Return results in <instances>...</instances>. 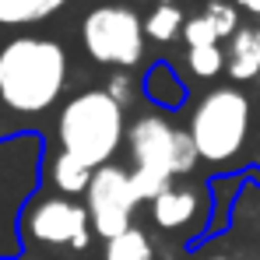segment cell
<instances>
[{"label":"cell","instance_id":"277c9868","mask_svg":"<svg viewBox=\"0 0 260 260\" xmlns=\"http://www.w3.org/2000/svg\"><path fill=\"white\" fill-rule=\"evenodd\" d=\"M253 123V106L239 88H215L208 91L190 116V137L197 144V155L211 166L232 162L250 137Z\"/></svg>","mask_w":260,"mask_h":260},{"label":"cell","instance_id":"9c48e42d","mask_svg":"<svg viewBox=\"0 0 260 260\" xmlns=\"http://www.w3.org/2000/svg\"><path fill=\"white\" fill-rule=\"evenodd\" d=\"M201 211V193L190 190V186H169L166 193H158L151 201V218L158 229L166 232H176L183 225H190Z\"/></svg>","mask_w":260,"mask_h":260},{"label":"cell","instance_id":"44dd1931","mask_svg":"<svg viewBox=\"0 0 260 260\" xmlns=\"http://www.w3.org/2000/svg\"><path fill=\"white\" fill-rule=\"evenodd\" d=\"M257 63H260V28H257Z\"/></svg>","mask_w":260,"mask_h":260},{"label":"cell","instance_id":"30bf717a","mask_svg":"<svg viewBox=\"0 0 260 260\" xmlns=\"http://www.w3.org/2000/svg\"><path fill=\"white\" fill-rule=\"evenodd\" d=\"M71 0H0V36L4 32H25L49 21L56 11H63Z\"/></svg>","mask_w":260,"mask_h":260},{"label":"cell","instance_id":"8fae6325","mask_svg":"<svg viewBox=\"0 0 260 260\" xmlns=\"http://www.w3.org/2000/svg\"><path fill=\"white\" fill-rule=\"evenodd\" d=\"M141 88H144V99L155 109H179L186 102V85H183V78L173 71V63H166V60H158V63L148 67Z\"/></svg>","mask_w":260,"mask_h":260},{"label":"cell","instance_id":"4fadbf2b","mask_svg":"<svg viewBox=\"0 0 260 260\" xmlns=\"http://www.w3.org/2000/svg\"><path fill=\"white\" fill-rule=\"evenodd\" d=\"M260 74L257 63V28H239L229 46V78L232 81H250Z\"/></svg>","mask_w":260,"mask_h":260},{"label":"cell","instance_id":"e0dca14e","mask_svg":"<svg viewBox=\"0 0 260 260\" xmlns=\"http://www.w3.org/2000/svg\"><path fill=\"white\" fill-rule=\"evenodd\" d=\"M204 14L211 18L218 39H232V36L239 32V14H236V7H232V4H225V0H211Z\"/></svg>","mask_w":260,"mask_h":260},{"label":"cell","instance_id":"ac0fdd59","mask_svg":"<svg viewBox=\"0 0 260 260\" xmlns=\"http://www.w3.org/2000/svg\"><path fill=\"white\" fill-rule=\"evenodd\" d=\"M183 39H186V49H197V46H218V32L211 25L208 14H197L183 25Z\"/></svg>","mask_w":260,"mask_h":260},{"label":"cell","instance_id":"5b68a950","mask_svg":"<svg viewBox=\"0 0 260 260\" xmlns=\"http://www.w3.org/2000/svg\"><path fill=\"white\" fill-rule=\"evenodd\" d=\"M81 43L95 63L127 71L144 56V21L123 4H102L81 21Z\"/></svg>","mask_w":260,"mask_h":260},{"label":"cell","instance_id":"6da1fadb","mask_svg":"<svg viewBox=\"0 0 260 260\" xmlns=\"http://www.w3.org/2000/svg\"><path fill=\"white\" fill-rule=\"evenodd\" d=\"M71 78L67 49L49 36H0V137L39 134Z\"/></svg>","mask_w":260,"mask_h":260},{"label":"cell","instance_id":"5bb4252c","mask_svg":"<svg viewBox=\"0 0 260 260\" xmlns=\"http://www.w3.org/2000/svg\"><path fill=\"white\" fill-rule=\"evenodd\" d=\"M106 260H155V246L144 236V229L130 225L116 239H106Z\"/></svg>","mask_w":260,"mask_h":260},{"label":"cell","instance_id":"9a60e30c","mask_svg":"<svg viewBox=\"0 0 260 260\" xmlns=\"http://www.w3.org/2000/svg\"><path fill=\"white\" fill-rule=\"evenodd\" d=\"M183 11L176 4H158L148 18H144V36L155 43H173L176 36H183Z\"/></svg>","mask_w":260,"mask_h":260},{"label":"cell","instance_id":"2e32d148","mask_svg":"<svg viewBox=\"0 0 260 260\" xmlns=\"http://www.w3.org/2000/svg\"><path fill=\"white\" fill-rule=\"evenodd\" d=\"M186 67L193 78H215L225 67V53L218 46H197V49H186Z\"/></svg>","mask_w":260,"mask_h":260},{"label":"cell","instance_id":"603a6c76","mask_svg":"<svg viewBox=\"0 0 260 260\" xmlns=\"http://www.w3.org/2000/svg\"><path fill=\"white\" fill-rule=\"evenodd\" d=\"M215 260H229V257H215Z\"/></svg>","mask_w":260,"mask_h":260},{"label":"cell","instance_id":"7a4b0ae2","mask_svg":"<svg viewBox=\"0 0 260 260\" xmlns=\"http://www.w3.org/2000/svg\"><path fill=\"white\" fill-rule=\"evenodd\" d=\"M56 137H60V151L74 155L88 169L113 166V155L127 137L123 106L106 88L78 91L71 102H63L56 116Z\"/></svg>","mask_w":260,"mask_h":260},{"label":"cell","instance_id":"ffe728a7","mask_svg":"<svg viewBox=\"0 0 260 260\" xmlns=\"http://www.w3.org/2000/svg\"><path fill=\"white\" fill-rule=\"evenodd\" d=\"M243 11H250V14H260V0H236Z\"/></svg>","mask_w":260,"mask_h":260},{"label":"cell","instance_id":"8992f818","mask_svg":"<svg viewBox=\"0 0 260 260\" xmlns=\"http://www.w3.org/2000/svg\"><path fill=\"white\" fill-rule=\"evenodd\" d=\"M127 144L134 169L166 176V179L186 176L201 158L190 130H176L166 116H137L127 130Z\"/></svg>","mask_w":260,"mask_h":260},{"label":"cell","instance_id":"7c38bea8","mask_svg":"<svg viewBox=\"0 0 260 260\" xmlns=\"http://www.w3.org/2000/svg\"><path fill=\"white\" fill-rule=\"evenodd\" d=\"M91 176H95V169H88L85 162H78V158L67 155V151H56L53 162H49V183H53L63 197L85 193L88 183H91Z\"/></svg>","mask_w":260,"mask_h":260},{"label":"cell","instance_id":"7402d4cb","mask_svg":"<svg viewBox=\"0 0 260 260\" xmlns=\"http://www.w3.org/2000/svg\"><path fill=\"white\" fill-rule=\"evenodd\" d=\"M158 4H176V0H158Z\"/></svg>","mask_w":260,"mask_h":260},{"label":"cell","instance_id":"52a82bcc","mask_svg":"<svg viewBox=\"0 0 260 260\" xmlns=\"http://www.w3.org/2000/svg\"><path fill=\"white\" fill-rule=\"evenodd\" d=\"M91 218L88 208L71 201V197H43L25 208L21 218V239L39 243V246H71V250H88L91 243Z\"/></svg>","mask_w":260,"mask_h":260},{"label":"cell","instance_id":"ba28073f","mask_svg":"<svg viewBox=\"0 0 260 260\" xmlns=\"http://www.w3.org/2000/svg\"><path fill=\"white\" fill-rule=\"evenodd\" d=\"M137 204H141V197L134 193L127 169H120V166L95 169V176H91V183L85 190V208H88V218H91V229L102 239H116L120 232H127Z\"/></svg>","mask_w":260,"mask_h":260},{"label":"cell","instance_id":"3957f363","mask_svg":"<svg viewBox=\"0 0 260 260\" xmlns=\"http://www.w3.org/2000/svg\"><path fill=\"white\" fill-rule=\"evenodd\" d=\"M43 134L0 137V260H18L25 250L21 218L43 183Z\"/></svg>","mask_w":260,"mask_h":260},{"label":"cell","instance_id":"d6986e66","mask_svg":"<svg viewBox=\"0 0 260 260\" xmlns=\"http://www.w3.org/2000/svg\"><path fill=\"white\" fill-rule=\"evenodd\" d=\"M106 91H109L123 109H127V102L134 99V81H130V74H127V71H116V74L106 81Z\"/></svg>","mask_w":260,"mask_h":260}]
</instances>
